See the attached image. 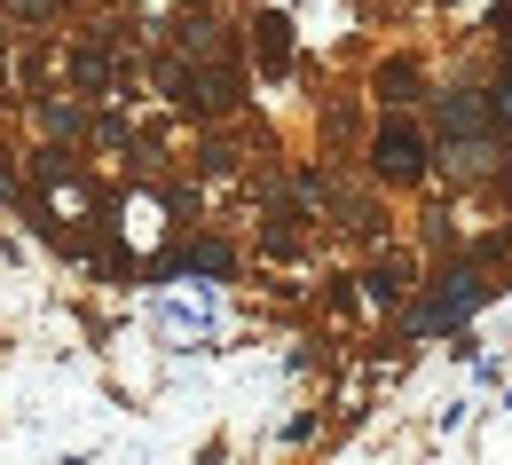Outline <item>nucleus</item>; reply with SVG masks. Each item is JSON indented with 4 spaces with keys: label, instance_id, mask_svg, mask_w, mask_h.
Returning a JSON list of instances; mask_svg holds the SVG:
<instances>
[{
    "label": "nucleus",
    "instance_id": "nucleus-1",
    "mask_svg": "<svg viewBox=\"0 0 512 465\" xmlns=\"http://www.w3.org/2000/svg\"><path fill=\"white\" fill-rule=\"evenodd\" d=\"M379 166H386V174H418V166H426V142H418L410 127H386V142H379Z\"/></svg>",
    "mask_w": 512,
    "mask_h": 465
}]
</instances>
